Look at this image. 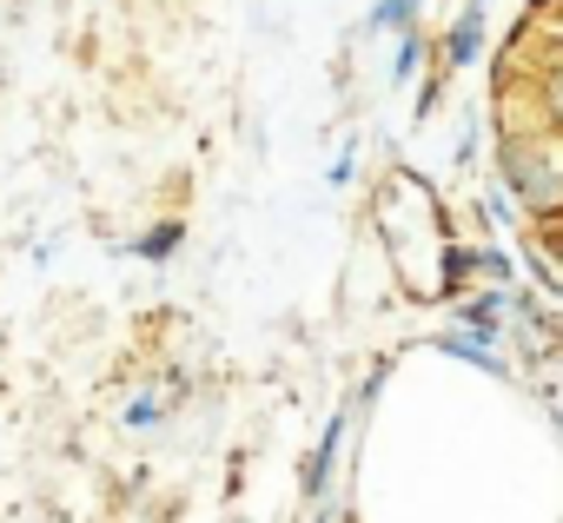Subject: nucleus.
I'll return each instance as SVG.
<instances>
[{
  "label": "nucleus",
  "mask_w": 563,
  "mask_h": 523,
  "mask_svg": "<svg viewBox=\"0 0 563 523\" xmlns=\"http://www.w3.org/2000/svg\"><path fill=\"white\" fill-rule=\"evenodd\" d=\"M497 179L517 205H530L537 219L563 205V146L543 133H504L497 146Z\"/></svg>",
  "instance_id": "1"
},
{
  "label": "nucleus",
  "mask_w": 563,
  "mask_h": 523,
  "mask_svg": "<svg viewBox=\"0 0 563 523\" xmlns=\"http://www.w3.org/2000/svg\"><path fill=\"white\" fill-rule=\"evenodd\" d=\"M484 54V0H464V14L444 34V67H471Z\"/></svg>",
  "instance_id": "2"
},
{
  "label": "nucleus",
  "mask_w": 563,
  "mask_h": 523,
  "mask_svg": "<svg viewBox=\"0 0 563 523\" xmlns=\"http://www.w3.org/2000/svg\"><path fill=\"white\" fill-rule=\"evenodd\" d=\"M504 305H510V299H504L497 286H484V292H471V299L457 305V325H464L471 338H484V345H490V338L504 332Z\"/></svg>",
  "instance_id": "3"
},
{
  "label": "nucleus",
  "mask_w": 563,
  "mask_h": 523,
  "mask_svg": "<svg viewBox=\"0 0 563 523\" xmlns=\"http://www.w3.org/2000/svg\"><path fill=\"white\" fill-rule=\"evenodd\" d=\"M345 424H352V418H332V424H325V437H319V450H312V464H306V497H319V490L332 483V464H339Z\"/></svg>",
  "instance_id": "4"
},
{
  "label": "nucleus",
  "mask_w": 563,
  "mask_h": 523,
  "mask_svg": "<svg viewBox=\"0 0 563 523\" xmlns=\"http://www.w3.org/2000/svg\"><path fill=\"white\" fill-rule=\"evenodd\" d=\"M179 238H186V232H179V219H159V225H146V232L133 238V258H153V266H159V258H173V252H179Z\"/></svg>",
  "instance_id": "5"
},
{
  "label": "nucleus",
  "mask_w": 563,
  "mask_h": 523,
  "mask_svg": "<svg viewBox=\"0 0 563 523\" xmlns=\"http://www.w3.org/2000/svg\"><path fill=\"white\" fill-rule=\"evenodd\" d=\"M438 345H444L451 358H464V365H477V371H504V358H497V352H490L484 338H471V332H444Z\"/></svg>",
  "instance_id": "6"
},
{
  "label": "nucleus",
  "mask_w": 563,
  "mask_h": 523,
  "mask_svg": "<svg viewBox=\"0 0 563 523\" xmlns=\"http://www.w3.org/2000/svg\"><path fill=\"white\" fill-rule=\"evenodd\" d=\"M537 100H543V126H550V133H563V60H550V67H543Z\"/></svg>",
  "instance_id": "7"
},
{
  "label": "nucleus",
  "mask_w": 563,
  "mask_h": 523,
  "mask_svg": "<svg viewBox=\"0 0 563 523\" xmlns=\"http://www.w3.org/2000/svg\"><path fill=\"white\" fill-rule=\"evenodd\" d=\"M372 27H385V34H411V27H418V0H378V8H372Z\"/></svg>",
  "instance_id": "8"
},
{
  "label": "nucleus",
  "mask_w": 563,
  "mask_h": 523,
  "mask_svg": "<svg viewBox=\"0 0 563 523\" xmlns=\"http://www.w3.org/2000/svg\"><path fill=\"white\" fill-rule=\"evenodd\" d=\"M418 67H424V34L411 27V34H398V54H391V74H398V80H418Z\"/></svg>",
  "instance_id": "9"
},
{
  "label": "nucleus",
  "mask_w": 563,
  "mask_h": 523,
  "mask_svg": "<svg viewBox=\"0 0 563 523\" xmlns=\"http://www.w3.org/2000/svg\"><path fill=\"white\" fill-rule=\"evenodd\" d=\"M537 245H543V258H550V266H563V205L537 219Z\"/></svg>",
  "instance_id": "10"
},
{
  "label": "nucleus",
  "mask_w": 563,
  "mask_h": 523,
  "mask_svg": "<svg viewBox=\"0 0 563 523\" xmlns=\"http://www.w3.org/2000/svg\"><path fill=\"white\" fill-rule=\"evenodd\" d=\"M477 205L490 212V225H510V219H517V212H510V192H504V186H484V199H477Z\"/></svg>",
  "instance_id": "11"
},
{
  "label": "nucleus",
  "mask_w": 563,
  "mask_h": 523,
  "mask_svg": "<svg viewBox=\"0 0 563 523\" xmlns=\"http://www.w3.org/2000/svg\"><path fill=\"white\" fill-rule=\"evenodd\" d=\"M477 279H510V258L497 245H477Z\"/></svg>",
  "instance_id": "12"
},
{
  "label": "nucleus",
  "mask_w": 563,
  "mask_h": 523,
  "mask_svg": "<svg viewBox=\"0 0 563 523\" xmlns=\"http://www.w3.org/2000/svg\"><path fill=\"white\" fill-rule=\"evenodd\" d=\"M126 424H133V431H146V424H159V398H133V411H126Z\"/></svg>",
  "instance_id": "13"
},
{
  "label": "nucleus",
  "mask_w": 563,
  "mask_h": 523,
  "mask_svg": "<svg viewBox=\"0 0 563 523\" xmlns=\"http://www.w3.org/2000/svg\"><path fill=\"white\" fill-rule=\"evenodd\" d=\"M537 34H550V41H563V8H537Z\"/></svg>",
  "instance_id": "14"
},
{
  "label": "nucleus",
  "mask_w": 563,
  "mask_h": 523,
  "mask_svg": "<svg viewBox=\"0 0 563 523\" xmlns=\"http://www.w3.org/2000/svg\"><path fill=\"white\" fill-rule=\"evenodd\" d=\"M537 8H563V0H537Z\"/></svg>",
  "instance_id": "15"
}]
</instances>
